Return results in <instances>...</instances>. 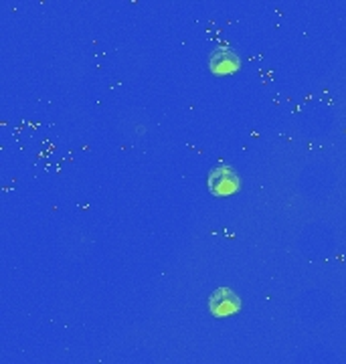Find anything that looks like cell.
I'll use <instances>...</instances> for the list:
<instances>
[{"mask_svg":"<svg viewBox=\"0 0 346 364\" xmlns=\"http://www.w3.org/2000/svg\"><path fill=\"white\" fill-rule=\"evenodd\" d=\"M209 308H211L213 316L227 318V316H233L241 310V299L229 287H219L209 298Z\"/></svg>","mask_w":346,"mask_h":364,"instance_id":"obj_1","label":"cell"},{"mask_svg":"<svg viewBox=\"0 0 346 364\" xmlns=\"http://www.w3.org/2000/svg\"><path fill=\"white\" fill-rule=\"evenodd\" d=\"M239 176L237 172L231 168V166H217L213 168L211 176H209V186H211V193L215 195H231V193H237L239 191Z\"/></svg>","mask_w":346,"mask_h":364,"instance_id":"obj_2","label":"cell"},{"mask_svg":"<svg viewBox=\"0 0 346 364\" xmlns=\"http://www.w3.org/2000/svg\"><path fill=\"white\" fill-rule=\"evenodd\" d=\"M239 67H241L239 55L233 51V49L221 47V49L213 51V55H211V69H213V73H217V75H229V73H235Z\"/></svg>","mask_w":346,"mask_h":364,"instance_id":"obj_3","label":"cell"}]
</instances>
